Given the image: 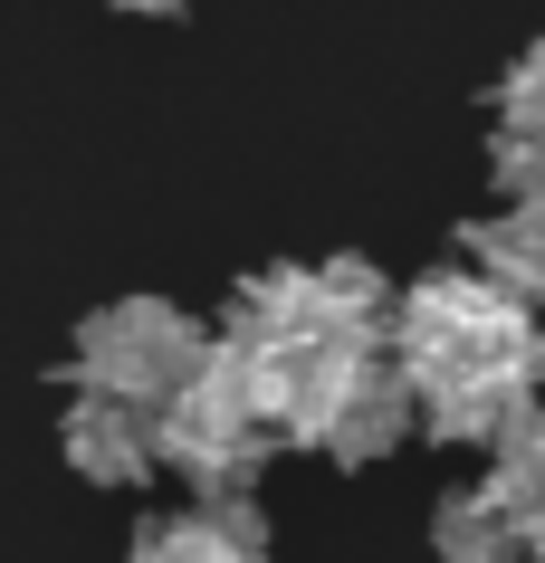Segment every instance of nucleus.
Instances as JSON below:
<instances>
[{"mask_svg": "<svg viewBox=\"0 0 545 563\" xmlns=\"http://www.w3.org/2000/svg\"><path fill=\"white\" fill-rule=\"evenodd\" d=\"M430 544H440V563H508L526 534H516V516H508L498 487H450L440 516H430Z\"/></svg>", "mask_w": 545, "mask_h": 563, "instance_id": "5", "label": "nucleus"}, {"mask_svg": "<svg viewBox=\"0 0 545 563\" xmlns=\"http://www.w3.org/2000/svg\"><path fill=\"white\" fill-rule=\"evenodd\" d=\"M498 191L508 201H545V134H498Z\"/></svg>", "mask_w": 545, "mask_h": 563, "instance_id": "8", "label": "nucleus"}, {"mask_svg": "<svg viewBox=\"0 0 545 563\" xmlns=\"http://www.w3.org/2000/svg\"><path fill=\"white\" fill-rule=\"evenodd\" d=\"M498 106H508V124H516V134H545V48H526V58L508 67Z\"/></svg>", "mask_w": 545, "mask_h": 563, "instance_id": "9", "label": "nucleus"}, {"mask_svg": "<svg viewBox=\"0 0 545 563\" xmlns=\"http://www.w3.org/2000/svg\"><path fill=\"white\" fill-rule=\"evenodd\" d=\"M469 249H479L488 287H508L516 306H545V201H516L508 220L469 230Z\"/></svg>", "mask_w": 545, "mask_h": 563, "instance_id": "4", "label": "nucleus"}, {"mask_svg": "<svg viewBox=\"0 0 545 563\" xmlns=\"http://www.w3.org/2000/svg\"><path fill=\"white\" fill-rule=\"evenodd\" d=\"M67 459L96 477V487H134L153 477V401H124V391H87L77 411H67Z\"/></svg>", "mask_w": 545, "mask_h": 563, "instance_id": "2", "label": "nucleus"}, {"mask_svg": "<svg viewBox=\"0 0 545 563\" xmlns=\"http://www.w3.org/2000/svg\"><path fill=\"white\" fill-rule=\"evenodd\" d=\"M201 354H211V334L192 325V316H173V306H153V297L106 306V316L77 334V373H87V391H124V401H163V391H182L192 373H201Z\"/></svg>", "mask_w": 545, "mask_h": 563, "instance_id": "1", "label": "nucleus"}, {"mask_svg": "<svg viewBox=\"0 0 545 563\" xmlns=\"http://www.w3.org/2000/svg\"><path fill=\"white\" fill-rule=\"evenodd\" d=\"M192 516H201V526H211L240 563H259V544H269V516L249 506V487H201V506H192Z\"/></svg>", "mask_w": 545, "mask_h": 563, "instance_id": "6", "label": "nucleus"}, {"mask_svg": "<svg viewBox=\"0 0 545 563\" xmlns=\"http://www.w3.org/2000/svg\"><path fill=\"white\" fill-rule=\"evenodd\" d=\"M106 10H144V20H153V10H182V0H106Z\"/></svg>", "mask_w": 545, "mask_h": 563, "instance_id": "10", "label": "nucleus"}, {"mask_svg": "<svg viewBox=\"0 0 545 563\" xmlns=\"http://www.w3.org/2000/svg\"><path fill=\"white\" fill-rule=\"evenodd\" d=\"M134 563H240V554H230L201 516H182V526H153L144 544H134Z\"/></svg>", "mask_w": 545, "mask_h": 563, "instance_id": "7", "label": "nucleus"}, {"mask_svg": "<svg viewBox=\"0 0 545 563\" xmlns=\"http://www.w3.org/2000/svg\"><path fill=\"white\" fill-rule=\"evenodd\" d=\"M402 430H412V383H402V363L363 354V373L345 383V401L326 411L316 449H326V459H345V468H363V459H383Z\"/></svg>", "mask_w": 545, "mask_h": 563, "instance_id": "3", "label": "nucleus"}]
</instances>
